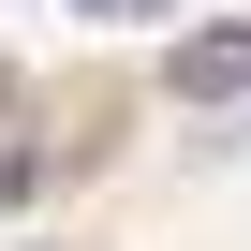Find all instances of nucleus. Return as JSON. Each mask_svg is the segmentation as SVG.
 Wrapping results in <instances>:
<instances>
[{
    "label": "nucleus",
    "mask_w": 251,
    "mask_h": 251,
    "mask_svg": "<svg viewBox=\"0 0 251 251\" xmlns=\"http://www.w3.org/2000/svg\"><path fill=\"white\" fill-rule=\"evenodd\" d=\"M251 89V30H192L177 45V103H236Z\"/></svg>",
    "instance_id": "nucleus-1"
},
{
    "label": "nucleus",
    "mask_w": 251,
    "mask_h": 251,
    "mask_svg": "<svg viewBox=\"0 0 251 251\" xmlns=\"http://www.w3.org/2000/svg\"><path fill=\"white\" fill-rule=\"evenodd\" d=\"M89 15H163V0H89Z\"/></svg>",
    "instance_id": "nucleus-2"
}]
</instances>
